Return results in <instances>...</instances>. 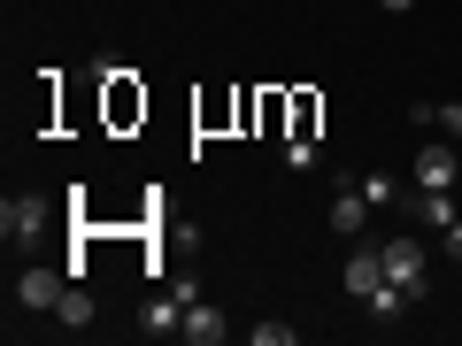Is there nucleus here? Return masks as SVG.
<instances>
[{"label": "nucleus", "mask_w": 462, "mask_h": 346, "mask_svg": "<svg viewBox=\"0 0 462 346\" xmlns=\"http://www.w3.org/2000/svg\"><path fill=\"white\" fill-rule=\"evenodd\" d=\"M385 278L424 308V293H431V254H424V239H385Z\"/></svg>", "instance_id": "1"}, {"label": "nucleus", "mask_w": 462, "mask_h": 346, "mask_svg": "<svg viewBox=\"0 0 462 346\" xmlns=\"http://www.w3.org/2000/svg\"><path fill=\"white\" fill-rule=\"evenodd\" d=\"M69 285H78L69 269H54V262H32V269L16 278V308H39V315H54V300H62Z\"/></svg>", "instance_id": "2"}, {"label": "nucleus", "mask_w": 462, "mask_h": 346, "mask_svg": "<svg viewBox=\"0 0 462 346\" xmlns=\"http://www.w3.org/2000/svg\"><path fill=\"white\" fill-rule=\"evenodd\" d=\"M324 223L339 231V239H363V223H370V200H363V178H339V185H331V208H324Z\"/></svg>", "instance_id": "3"}, {"label": "nucleus", "mask_w": 462, "mask_h": 346, "mask_svg": "<svg viewBox=\"0 0 462 346\" xmlns=\"http://www.w3.org/2000/svg\"><path fill=\"white\" fill-rule=\"evenodd\" d=\"M416 193H455V178H462V162H455V147H439V139H424L416 147Z\"/></svg>", "instance_id": "4"}, {"label": "nucleus", "mask_w": 462, "mask_h": 346, "mask_svg": "<svg viewBox=\"0 0 462 346\" xmlns=\"http://www.w3.org/2000/svg\"><path fill=\"white\" fill-rule=\"evenodd\" d=\"M0 231H8V239H39V231H47V200L39 193H8L0 200Z\"/></svg>", "instance_id": "5"}, {"label": "nucleus", "mask_w": 462, "mask_h": 346, "mask_svg": "<svg viewBox=\"0 0 462 346\" xmlns=\"http://www.w3.org/2000/svg\"><path fill=\"white\" fill-rule=\"evenodd\" d=\"M193 300H200L193 285H170V293L147 308V323H139V331H147V339H170V331H185V308H193Z\"/></svg>", "instance_id": "6"}, {"label": "nucleus", "mask_w": 462, "mask_h": 346, "mask_svg": "<svg viewBox=\"0 0 462 346\" xmlns=\"http://www.w3.org/2000/svg\"><path fill=\"white\" fill-rule=\"evenodd\" d=\"M339 278H346V293H355V300H370V293L385 285V247H355Z\"/></svg>", "instance_id": "7"}, {"label": "nucleus", "mask_w": 462, "mask_h": 346, "mask_svg": "<svg viewBox=\"0 0 462 346\" xmlns=\"http://www.w3.org/2000/svg\"><path fill=\"white\" fill-rule=\"evenodd\" d=\"M178 339H193V346H224V339H231V323H224V308L193 300V308H185V331H178Z\"/></svg>", "instance_id": "8"}, {"label": "nucleus", "mask_w": 462, "mask_h": 346, "mask_svg": "<svg viewBox=\"0 0 462 346\" xmlns=\"http://www.w3.org/2000/svg\"><path fill=\"white\" fill-rule=\"evenodd\" d=\"M54 323H62V331H85V323H93V293H85V285H69V293L54 300Z\"/></svg>", "instance_id": "9"}, {"label": "nucleus", "mask_w": 462, "mask_h": 346, "mask_svg": "<svg viewBox=\"0 0 462 346\" xmlns=\"http://www.w3.org/2000/svg\"><path fill=\"white\" fill-rule=\"evenodd\" d=\"M409 308H416V300H409V293H401V285H393V278H385V285H378V293H370V315H378V323H393V315H409Z\"/></svg>", "instance_id": "10"}, {"label": "nucleus", "mask_w": 462, "mask_h": 346, "mask_svg": "<svg viewBox=\"0 0 462 346\" xmlns=\"http://www.w3.org/2000/svg\"><path fill=\"white\" fill-rule=\"evenodd\" d=\"M416 215H424L431 231H447V223H455L462 208H455V193H416Z\"/></svg>", "instance_id": "11"}, {"label": "nucleus", "mask_w": 462, "mask_h": 346, "mask_svg": "<svg viewBox=\"0 0 462 346\" xmlns=\"http://www.w3.org/2000/svg\"><path fill=\"white\" fill-rule=\"evenodd\" d=\"M363 200H370V208H393V200H401L393 169H363Z\"/></svg>", "instance_id": "12"}, {"label": "nucleus", "mask_w": 462, "mask_h": 346, "mask_svg": "<svg viewBox=\"0 0 462 346\" xmlns=\"http://www.w3.org/2000/svg\"><path fill=\"white\" fill-rule=\"evenodd\" d=\"M247 339H254V346H293L300 331H293V323H247Z\"/></svg>", "instance_id": "13"}, {"label": "nucleus", "mask_w": 462, "mask_h": 346, "mask_svg": "<svg viewBox=\"0 0 462 346\" xmlns=\"http://www.w3.org/2000/svg\"><path fill=\"white\" fill-rule=\"evenodd\" d=\"M285 162H293V169H316V139L293 132V139H285Z\"/></svg>", "instance_id": "14"}, {"label": "nucleus", "mask_w": 462, "mask_h": 346, "mask_svg": "<svg viewBox=\"0 0 462 346\" xmlns=\"http://www.w3.org/2000/svg\"><path fill=\"white\" fill-rule=\"evenodd\" d=\"M439 132H447V139H462V100H447V108H439Z\"/></svg>", "instance_id": "15"}, {"label": "nucleus", "mask_w": 462, "mask_h": 346, "mask_svg": "<svg viewBox=\"0 0 462 346\" xmlns=\"http://www.w3.org/2000/svg\"><path fill=\"white\" fill-rule=\"evenodd\" d=\"M439 239H447V262H462V215H455V223L439 231Z\"/></svg>", "instance_id": "16"}, {"label": "nucleus", "mask_w": 462, "mask_h": 346, "mask_svg": "<svg viewBox=\"0 0 462 346\" xmlns=\"http://www.w3.org/2000/svg\"><path fill=\"white\" fill-rule=\"evenodd\" d=\"M378 8H393V16H401V8H416V0H378Z\"/></svg>", "instance_id": "17"}]
</instances>
